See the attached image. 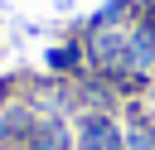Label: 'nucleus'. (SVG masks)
Masks as SVG:
<instances>
[{"instance_id": "nucleus-3", "label": "nucleus", "mask_w": 155, "mask_h": 150, "mask_svg": "<svg viewBox=\"0 0 155 150\" xmlns=\"http://www.w3.org/2000/svg\"><path fill=\"white\" fill-rule=\"evenodd\" d=\"M126 150H155V135L150 131H131L126 135Z\"/></svg>"}, {"instance_id": "nucleus-1", "label": "nucleus", "mask_w": 155, "mask_h": 150, "mask_svg": "<svg viewBox=\"0 0 155 150\" xmlns=\"http://www.w3.org/2000/svg\"><path fill=\"white\" fill-rule=\"evenodd\" d=\"M82 150H121L116 126H111V121H102V116H92V121L82 126Z\"/></svg>"}, {"instance_id": "nucleus-2", "label": "nucleus", "mask_w": 155, "mask_h": 150, "mask_svg": "<svg viewBox=\"0 0 155 150\" xmlns=\"http://www.w3.org/2000/svg\"><path fill=\"white\" fill-rule=\"evenodd\" d=\"M131 63H136L140 73H150V68H155V39H150V34L131 39Z\"/></svg>"}]
</instances>
